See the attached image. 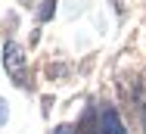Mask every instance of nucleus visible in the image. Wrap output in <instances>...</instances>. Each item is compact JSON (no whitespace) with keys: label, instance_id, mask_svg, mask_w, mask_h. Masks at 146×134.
<instances>
[{"label":"nucleus","instance_id":"20e7f679","mask_svg":"<svg viewBox=\"0 0 146 134\" xmlns=\"http://www.w3.org/2000/svg\"><path fill=\"white\" fill-rule=\"evenodd\" d=\"M53 6H56V0H47L44 9H40V19H53Z\"/></svg>","mask_w":146,"mask_h":134},{"label":"nucleus","instance_id":"423d86ee","mask_svg":"<svg viewBox=\"0 0 146 134\" xmlns=\"http://www.w3.org/2000/svg\"><path fill=\"white\" fill-rule=\"evenodd\" d=\"M53 134H75V128H72V125H59Z\"/></svg>","mask_w":146,"mask_h":134},{"label":"nucleus","instance_id":"7ed1b4c3","mask_svg":"<svg viewBox=\"0 0 146 134\" xmlns=\"http://www.w3.org/2000/svg\"><path fill=\"white\" fill-rule=\"evenodd\" d=\"M100 131H103V128L96 125V112L87 109V112H84V119H81V125L75 128V134H100Z\"/></svg>","mask_w":146,"mask_h":134},{"label":"nucleus","instance_id":"f257e3e1","mask_svg":"<svg viewBox=\"0 0 146 134\" xmlns=\"http://www.w3.org/2000/svg\"><path fill=\"white\" fill-rule=\"evenodd\" d=\"M3 66H6L9 78H16V81L25 75V50H22L16 41H6V44H3Z\"/></svg>","mask_w":146,"mask_h":134},{"label":"nucleus","instance_id":"f03ea898","mask_svg":"<svg viewBox=\"0 0 146 134\" xmlns=\"http://www.w3.org/2000/svg\"><path fill=\"white\" fill-rule=\"evenodd\" d=\"M100 128H103V134H124V122L118 119V112L112 106H106L100 112Z\"/></svg>","mask_w":146,"mask_h":134},{"label":"nucleus","instance_id":"39448f33","mask_svg":"<svg viewBox=\"0 0 146 134\" xmlns=\"http://www.w3.org/2000/svg\"><path fill=\"white\" fill-rule=\"evenodd\" d=\"M6 119H9V109H6V100H0V128L6 125Z\"/></svg>","mask_w":146,"mask_h":134}]
</instances>
